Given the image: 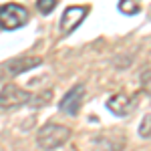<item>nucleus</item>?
<instances>
[{"mask_svg":"<svg viewBox=\"0 0 151 151\" xmlns=\"http://www.w3.org/2000/svg\"><path fill=\"white\" fill-rule=\"evenodd\" d=\"M89 12V6H69L60 16V32L63 35H70L79 24L85 20Z\"/></svg>","mask_w":151,"mask_h":151,"instance_id":"nucleus-5","label":"nucleus"},{"mask_svg":"<svg viewBox=\"0 0 151 151\" xmlns=\"http://www.w3.org/2000/svg\"><path fill=\"white\" fill-rule=\"evenodd\" d=\"M135 107H137V97H129V95H125V93H117L107 101V109L117 117L129 115Z\"/></svg>","mask_w":151,"mask_h":151,"instance_id":"nucleus-6","label":"nucleus"},{"mask_svg":"<svg viewBox=\"0 0 151 151\" xmlns=\"http://www.w3.org/2000/svg\"><path fill=\"white\" fill-rule=\"evenodd\" d=\"M123 147H125V135L111 131L109 135H101L95 141L93 151H123Z\"/></svg>","mask_w":151,"mask_h":151,"instance_id":"nucleus-7","label":"nucleus"},{"mask_svg":"<svg viewBox=\"0 0 151 151\" xmlns=\"http://www.w3.org/2000/svg\"><path fill=\"white\" fill-rule=\"evenodd\" d=\"M141 89L147 95H151V69L145 70V73L141 75Z\"/></svg>","mask_w":151,"mask_h":151,"instance_id":"nucleus-12","label":"nucleus"},{"mask_svg":"<svg viewBox=\"0 0 151 151\" xmlns=\"http://www.w3.org/2000/svg\"><path fill=\"white\" fill-rule=\"evenodd\" d=\"M70 137V129L58 123H47L36 133V145L45 151H52L63 147Z\"/></svg>","mask_w":151,"mask_h":151,"instance_id":"nucleus-1","label":"nucleus"},{"mask_svg":"<svg viewBox=\"0 0 151 151\" xmlns=\"http://www.w3.org/2000/svg\"><path fill=\"white\" fill-rule=\"evenodd\" d=\"M38 65H42V58L40 57H22V58L10 60V63L6 65V70H8L10 75H20V73L35 69V67H38Z\"/></svg>","mask_w":151,"mask_h":151,"instance_id":"nucleus-8","label":"nucleus"},{"mask_svg":"<svg viewBox=\"0 0 151 151\" xmlns=\"http://www.w3.org/2000/svg\"><path fill=\"white\" fill-rule=\"evenodd\" d=\"M28 22V10L16 4V2H10V4H2L0 6V28L4 30H16Z\"/></svg>","mask_w":151,"mask_h":151,"instance_id":"nucleus-2","label":"nucleus"},{"mask_svg":"<svg viewBox=\"0 0 151 151\" xmlns=\"http://www.w3.org/2000/svg\"><path fill=\"white\" fill-rule=\"evenodd\" d=\"M57 6V0H36V8L42 14H50Z\"/></svg>","mask_w":151,"mask_h":151,"instance_id":"nucleus-11","label":"nucleus"},{"mask_svg":"<svg viewBox=\"0 0 151 151\" xmlns=\"http://www.w3.org/2000/svg\"><path fill=\"white\" fill-rule=\"evenodd\" d=\"M28 101H30V93L20 89L14 83L4 85L0 91V109H14V107H20Z\"/></svg>","mask_w":151,"mask_h":151,"instance_id":"nucleus-3","label":"nucleus"},{"mask_svg":"<svg viewBox=\"0 0 151 151\" xmlns=\"http://www.w3.org/2000/svg\"><path fill=\"white\" fill-rule=\"evenodd\" d=\"M85 95H87V89H85V85L79 83V85H75L73 89H70L69 93L65 95L63 99H60V103H58V109L65 113V115H77L79 111H81V105L85 101Z\"/></svg>","mask_w":151,"mask_h":151,"instance_id":"nucleus-4","label":"nucleus"},{"mask_svg":"<svg viewBox=\"0 0 151 151\" xmlns=\"http://www.w3.org/2000/svg\"><path fill=\"white\" fill-rule=\"evenodd\" d=\"M119 10L123 12L125 16H133V14H137L141 10V6L137 0H121L119 2Z\"/></svg>","mask_w":151,"mask_h":151,"instance_id":"nucleus-9","label":"nucleus"},{"mask_svg":"<svg viewBox=\"0 0 151 151\" xmlns=\"http://www.w3.org/2000/svg\"><path fill=\"white\" fill-rule=\"evenodd\" d=\"M139 135L143 137V139H149L151 137V113H147V115L141 119V125H139Z\"/></svg>","mask_w":151,"mask_h":151,"instance_id":"nucleus-10","label":"nucleus"}]
</instances>
